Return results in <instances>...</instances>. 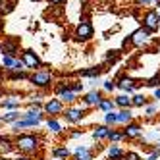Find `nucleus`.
<instances>
[{
    "label": "nucleus",
    "mask_w": 160,
    "mask_h": 160,
    "mask_svg": "<svg viewBox=\"0 0 160 160\" xmlns=\"http://www.w3.org/2000/svg\"><path fill=\"white\" fill-rule=\"evenodd\" d=\"M152 95H154V98H160V87L154 89V93H152Z\"/></svg>",
    "instance_id": "obj_42"
},
{
    "label": "nucleus",
    "mask_w": 160,
    "mask_h": 160,
    "mask_svg": "<svg viewBox=\"0 0 160 160\" xmlns=\"http://www.w3.org/2000/svg\"><path fill=\"white\" fill-rule=\"evenodd\" d=\"M12 160H31L29 156H18V158H12Z\"/></svg>",
    "instance_id": "obj_43"
},
{
    "label": "nucleus",
    "mask_w": 160,
    "mask_h": 160,
    "mask_svg": "<svg viewBox=\"0 0 160 160\" xmlns=\"http://www.w3.org/2000/svg\"><path fill=\"white\" fill-rule=\"evenodd\" d=\"M4 29V21H2V18H0V31Z\"/></svg>",
    "instance_id": "obj_45"
},
{
    "label": "nucleus",
    "mask_w": 160,
    "mask_h": 160,
    "mask_svg": "<svg viewBox=\"0 0 160 160\" xmlns=\"http://www.w3.org/2000/svg\"><path fill=\"white\" fill-rule=\"evenodd\" d=\"M104 123L110 125V128H114V125L118 123V112H106L104 114Z\"/></svg>",
    "instance_id": "obj_29"
},
{
    "label": "nucleus",
    "mask_w": 160,
    "mask_h": 160,
    "mask_svg": "<svg viewBox=\"0 0 160 160\" xmlns=\"http://www.w3.org/2000/svg\"><path fill=\"white\" fill-rule=\"evenodd\" d=\"M156 104H151V106H147V110H145V116H148V118H151V116H154V114H156Z\"/></svg>",
    "instance_id": "obj_37"
},
{
    "label": "nucleus",
    "mask_w": 160,
    "mask_h": 160,
    "mask_svg": "<svg viewBox=\"0 0 160 160\" xmlns=\"http://www.w3.org/2000/svg\"><path fill=\"white\" fill-rule=\"evenodd\" d=\"M102 73V68H87V70L79 72V77H91V79H97Z\"/></svg>",
    "instance_id": "obj_22"
},
{
    "label": "nucleus",
    "mask_w": 160,
    "mask_h": 160,
    "mask_svg": "<svg viewBox=\"0 0 160 160\" xmlns=\"http://www.w3.org/2000/svg\"><path fill=\"white\" fill-rule=\"evenodd\" d=\"M0 123H2V118H0Z\"/></svg>",
    "instance_id": "obj_50"
},
{
    "label": "nucleus",
    "mask_w": 160,
    "mask_h": 160,
    "mask_svg": "<svg viewBox=\"0 0 160 160\" xmlns=\"http://www.w3.org/2000/svg\"><path fill=\"white\" fill-rule=\"evenodd\" d=\"M110 133V125H97V128H93V137L97 141H102V139H106Z\"/></svg>",
    "instance_id": "obj_20"
},
{
    "label": "nucleus",
    "mask_w": 160,
    "mask_h": 160,
    "mask_svg": "<svg viewBox=\"0 0 160 160\" xmlns=\"http://www.w3.org/2000/svg\"><path fill=\"white\" fill-rule=\"evenodd\" d=\"M114 102H116V106L122 110V108H131L133 106V102H131V95H128V93H122V95H118L116 98H114Z\"/></svg>",
    "instance_id": "obj_19"
},
{
    "label": "nucleus",
    "mask_w": 160,
    "mask_h": 160,
    "mask_svg": "<svg viewBox=\"0 0 160 160\" xmlns=\"http://www.w3.org/2000/svg\"><path fill=\"white\" fill-rule=\"evenodd\" d=\"M42 110H44V114H48L50 118H56L58 114H64L66 108H64V102L60 98H50L42 104Z\"/></svg>",
    "instance_id": "obj_6"
},
{
    "label": "nucleus",
    "mask_w": 160,
    "mask_h": 160,
    "mask_svg": "<svg viewBox=\"0 0 160 160\" xmlns=\"http://www.w3.org/2000/svg\"><path fill=\"white\" fill-rule=\"evenodd\" d=\"M16 148V143L12 137H8V135H0V154H8V152H12Z\"/></svg>",
    "instance_id": "obj_15"
},
{
    "label": "nucleus",
    "mask_w": 160,
    "mask_h": 160,
    "mask_svg": "<svg viewBox=\"0 0 160 160\" xmlns=\"http://www.w3.org/2000/svg\"><path fill=\"white\" fill-rule=\"evenodd\" d=\"M19 104H21V97H18V95L8 97V98H4L2 102H0V106H4V108H8V110H18Z\"/></svg>",
    "instance_id": "obj_18"
},
{
    "label": "nucleus",
    "mask_w": 160,
    "mask_h": 160,
    "mask_svg": "<svg viewBox=\"0 0 160 160\" xmlns=\"http://www.w3.org/2000/svg\"><path fill=\"white\" fill-rule=\"evenodd\" d=\"M114 108H116V102H114L112 98H104L100 102V106H98V110H102V112H114Z\"/></svg>",
    "instance_id": "obj_26"
},
{
    "label": "nucleus",
    "mask_w": 160,
    "mask_h": 160,
    "mask_svg": "<svg viewBox=\"0 0 160 160\" xmlns=\"http://www.w3.org/2000/svg\"><path fill=\"white\" fill-rule=\"evenodd\" d=\"M47 128H48V131H52V133H60V131H62V123L56 120V118H48V120H47Z\"/></svg>",
    "instance_id": "obj_25"
},
{
    "label": "nucleus",
    "mask_w": 160,
    "mask_h": 160,
    "mask_svg": "<svg viewBox=\"0 0 160 160\" xmlns=\"http://www.w3.org/2000/svg\"><path fill=\"white\" fill-rule=\"evenodd\" d=\"M25 72H27V66L23 64V60H21V58H18L16 64H14V68L8 73H25Z\"/></svg>",
    "instance_id": "obj_28"
},
{
    "label": "nucleus",
    "mask_w": 160,
    "mask_h": 160,
    "mask_svg": "<svg viewBox=\"0 0 160 160\" xmlns=\"http://www.w3.org/2000/svg\"><path fill=\"white\" fill-rule=\"evenodd\" d=\"M73 160H93V151L89 147H77L73 151Z\"/></svg>",
    "instance_id": "obj_16"
},
{
    "label": "nucleus",
    "mask_w": 160,
    "mask_h": 160,
    "mask_svg": "<svg viewBox=\"0 0 160 160\" xmlns=\"http://www.w3.org/2000/svg\"><path fill=\"white\" fill-rule=\"evenodd\" d=\"M16 151H19L23 156H29V154H35L41 147V137L35 135V133H19L16 139Z\"/></svg>",
    "instance_id": "obj_1"
},
{
    "label": "nucleus",
    "mask_w": 160,
    "mask_h": 160,
    "mask_svg": "<svg viewBox=\"0 0 160 160\" xmlns=\"http://www.w3.org/2000/svg\"><path fill=\"white\" fill-rule=\"evenodd\" d=\"M83 135V129H79V131H73L72 133V139H77V137H81Z\"/></svg>",
    "instance_id": "obj_40"
},
{
    "label": "nucleus",
    "mask_w": 160,
    "mask_h": 160,
    "mask_svg": "<svg viewBox=\"0 0 160 160\" xmlns=\"http://www.w3.org/2000/svg\"><path fill=\"white\" fill-rule=\"evenodd\" d=\"M54 160H64V158H54Z\"/></svg>",
    "instance_id": "obj_48"
},
{
    "label": "nucleus",
    "mask_w": 160,
    "mask_h": 160,
    "mask_svg": "<svg viewBox=\"0 0 160 160\" xmlns=\"http://www.w3.org/2000/svg\"><path fill=\"white\" fill-rule=\"evenodd\" d=\"M156 148H158V151H160V139L156 141Z\"/></svg>",
    "instance_id": "obj_46"
},
{
    "label": "nucleus",
    "mask_w": 160,
    "mask_h": 160,
    "mask_svg": "<svg viewBox=\"0 0 160 160\" xmlns=\"http://www.w3.org/2000/svg\"><path fill=\"white\" fill-rule=\"evenodd\" d=\"M16 60H18L16 56H2V68H4L6 72H10V70H12V68H14Z\"/></svg>",
    "instance_id": "obj_31"
},
{
    "label": "nucleus",
    "mask_w": 160,
    "mask_h": 160,
    "mask_svg": "<svg viewBox=\"0 0 160 160\" xmlns=\"http://www.w3.org/2000/svg\"><path fill=\"white\" fill-rule=\"evenodd\" d=\"M52 81H54V73L50 70H44V68H41V70L33 72L29 75V83L37 89H47L52 85Z\"/></svg>",
    "instance_id": "obj_2"
},
{
    "label": "nucleus",
    "mask_w": 160,
    "mask_h": 160,
    "mask_svg": "<svg viewBox=\"0 0 160 160\" xmlns=\"http://www.w3.org/2000/svg\"><path fill=\"white\" fill-rule=\"evenodd\" d=\"M73 37H75V41H79V42H87V41L93 39V25H91L89 19H81V21L75 25Z\"/></svg>",
    "instance_id": "obj_3"
},
{
    "label": "nucleus",
    "mask_w": 160,
    "mask_h": 160,
    "mask_svg": "<svg viewBox=\"0 0 160 160\" xmlns=\"http://www.w3.org/2000/svg\"><path fill=\"white\" fill-rule=\"evenodd\" d=\"M106 139H108V141H112V143H120V141L123 139V133H122V131H118V129H114V128H110V133H108Z\"/></svg>",
    "instance_id": "obj_30"
},
{
    "label": "nucleus",
    "mask_w": 160,
    "mask_h": 160,
    "mask_svg": "<svg viewBox=\"0 0 160 160\" xmlns=\"http://www.w3.org/2000/svg\"><path fill=\"white\" fill-rule=\"evenodd\" d=\"M48 2H50L52 6H60V4L64 2V0H48Z\"/></svg>",
    "instance_id": "obj_41"
},
{
    "label": "nucleus",
    "mask_w": 160,
    "mask_h": 160,
    "mask_svg": "<svg viewBox=\"0 0 160 160\" xmlns=\"http://www.w3.org/2000/svg\"><path fill=\"white\" fill-rule=\"evenodd\" d=\"M122 160H143V158L137 154V152L129 151V152H125V154H123V158H122Z\"/></svg>",
    "instance_id": "obj_35"
},
{
    "label": "nucleus",
    "mask_w": 160,
    "mask_h": 160,
    "mask_svg": "<svg viewBox=\"0 0 160 160\" xmlns=\"http://www.w3.org/2000/svg\"><path fill=\"white\" fill-rule=\"evenodd\" d=\"M0 160H8V158H4V156H0Z\"/></svg>",
    "instance_id": "obj_47"
},
{
    "label": "nucleus",
    "mask_w": 160,
    "mask_h": 160,
    "mask_svg": "<svg viewBox=\"0 0 160 160\" xmlns=\"http://www.w3.org/2000/svg\"><path fill=\"white\" fill-rule=\"evenodd\" d=\"M85 116V106H70L64 110V118L70 123H79Z\"/></svg>",
    "instance_id": "obj_9"
},
{
    "label": "nucleus",
    "mask_w": 160,
    "mask_h": 160,
    "mask_svg": "<svg viewBox=\"0 0 160 160\" xmlns=\"http://www.w3.org/2000/svg\"><path fill=\"white\" fill-rule=\"evenodd\" d=\"M14 10V2H8V0H0V16L2 14H8Z\"/></svg>",
    "instance_id": "obj_32"
},
{
    "label": "nucleus",
    "mask_w": 160,
    "mask_h": 160,
    "mask_svg": "<svg viewBox=\"0 0 160 160\" xmlns=\"http://www.w3.org/2000/svg\"><path fill=\"white\" fill-rule=\"evenodd\" d=\"M118 89L120 91H123V93H128V95H131L133 93V89H137L141 83L139 81H135V79H131V77H128V75H122V77H118Z\"/></svg>",
    "instance_id": "obj_12"
},
{
    "label": "nucleus",
    "mask_w": 160,
    "mask_h": 160,
    "mask_svg": "<svg viewBox=\"0 0 160 160\" xmlns=\"http://www.w3.org/2000/svg\"><path fill=\"white\" fill-rule=\"evenodd\" d=\"M106 154H108V158H110V160H122L125 152H123V148H122L118 143H112V145L108 147Z\"/></svg>",
    "instance_id": "obj_17"
},
{
    "label": "nucleus",
    "mask_w": 160,
    "mask_h": 160,
    "mask_svg": "<svg viewBox=\"0 0 160 160\" xmlns=\"http://www.w3.org/2000/svg\"><path fill=\"white\" fill-rule=\"evenodd\" d=\"M0 83H4V72L0 70Z\"/></svg>",
    "instance_id": "obj_44"
},
{
    "label": "nucleus",
    "mask_w": 160,
    "mask_h": 160,
    "mask_svg": "<svg viewBox=\"0 0 160 160\" xmlns=\"http://www.w3.org/2000/svg\"><path fill=\"white\" fill-rule=\"evenodd\" d=\"M131 122H133V114H131V110H129V108H122V110L118 112V123L128 125V123H131Z\"/></svg>",
    "instance_id": "obj_21"
},
{
    "label": "nucleus",
    "mask_w": 160,
    "mask_h": 160,
    "mask_svg": "<svg viewBox=\"0 0 160 160\" xmlns=\"http://www.w3.org/2000/svg\"><path fill=\"white\" fill-rule=\"evenodd\" d=\"M70 154H72V151H70L68 147H58V148H54V151H52V156H54V158H64V160H66Z\"/></svg>",
    "instance_id": "obj_27"
},
{
    "label": "nucleus",
    "mask_w": 160,
    "mask_h": 160,
    "mask_svg": "<svg viewBox=\"0 0 160 160\" xmlns=\"http://www.w3.org/2000/svg\"><path fill=\"white\" fill-rule=\"evenodd\" d=\"M102 100H104V98H102V95L98 93V91H95V89H93V91H89V93L83 97V106H85V108H89V106L98 108Z\"/></svg>",
    "instance_id": "obj_13"
},
{
    "label": "nucleus",
    "mask_w": 160,
    "mask_h": 160,
    "mask_svg": "<svg viewBox=\"0 0 160 160\" xmlns=\"http://www.w3.org/2000/svg\"><path fill=\"white\" fill-rule=\"evenodd\" d=\"M123 139H139V137L143 135V125L141 123H128V125H123Z\"/></svg>",
    "instance_id": "obj_11"
},
{
    "label": "nucleus",
    "mask_w": 160,
    "mask_h": 160,
    "mask_svg": "<svg viewBox=\"0 0 160 160\" xmlns=\"http://www.w3.org/2000/svg\"><path fill=\"white\" fill-rule=\"evenodd\" d=\"M143 27L148 29L151 33L158 31V27H160V14L156 12V10H148V12L145 14V18H143Z\"/></svg>",
    "instance_id": "obj_7"
},
{
    "label": "nucleus",
    "mask_w": 160,
    "mask_h": 160,
    "mask_svg": "<svg viewBox=\"0 0 160 160\" xmlns=\"http://www.w3.org/2000/svg\"><path fill=\"white\" fill-rule=\"evenodd\" d=\"M156 2H160V0H156Z\"/></svg>",
    "instance_id": "obj_52"
},
{
    "label": "nucleus",
    "mask_w": 160,
    "mask_h": 160,
    "mask_svg": "<svg viewBox=\"0 0 160 160\" xmlns=\"http://www.w3.org/2000/svg\"><path fill=\"white\" fill-rule=\"evenodd\" d=\"M37 125H41V120H25V118H19L18 122L12 123V129L16 133H19L21 129H27V128H37Z\"/></svg>",
    "instance_id": "obj_14"
},
{
    "label": "nucleus",
    "mask_w": 160,
    "mask_h": 160,
    "mask_svg": "<svg viewBox=\"0 0 160 160\" xmlns=\"http://www.w3.org/2000/svg\"><path fill=\"white\" fill-rule=\"evenodd\" d=\"M33 2H41V0H33Z\"/></svg>",
    "instance_id": "obj_49"
},
{
    "label": "nucleus",
    "mask_w": 160,
    "mask_h": 160,
    "mask_svg": "<svg viewBox=\"0 0 160 160\" xmlns=\"http://www.w3.org/2000/svg\"><path fill=\"white\" fill-rule=\"evenodd\" d=\"M0 52H2V56H18V52H19L18 39H4V41H0Z\"/></svg>",
    "instance_id": "obj_10"
},
{
    "label": "nucleus",
    "mask_w": 160,
    "mask_h": 160,
    "mask_svg": "<svg viewBox=\"0 0 160 160\" xmlns=\"http://www.w3.org/2000/svg\"><path fill=\"white\" fill-rule=\"evenodd\" d=\"M137 4H139V6H151L152 0H137Z\"/></svg>",
    "instance_id": "obj_39"
},
{
    "label": "nucleus",
    "mask_w": 160,
    "mask_h": 160,
    "mask_svg": "<svg viewBox=\"0 0 160 160\" xmlns=\"http://www.w3.org/2000/svg\"><path fill=\"white\" fill-rule=\"evenodd\" d=\"M56 95H58V98L64 102V104H73L77 100V93H73V91L68 87V83H62V85L56 87Z\"/></svg>",
    "instance_id": "obj_8"
},
{
    "label": "nucleus",
    "mask_w": 160,
    "mask_h": 160,
    "mask_svg": "<svg viewBox=\"0 0 160 160\" xmlns=\"http://www.w3.org/2000/svg\"><path fill=\"white\" fill-rule=\"evenodd\" d=\"M160 158V151H158V148H156V151H152L151 154H148V160H158Z\"/></svg>",
    "instance_id": "obj_38"
},
{
    "label": "nucleus",
    "mask_w": 160,
    "mask_h": 160,
    "mask_svg": "<svg viewBox=\"0 0 160 160\" xmlns=\"http://www.w3.org/2000/svg\"><path fill=\"white\" fill-rule=\"evenodd\" d=\"M2 122L4 123H14V122H18L19 118H21V114L18 112V110H10V112H6V114H2Z\"/></svg>",
    "instance_id": "obj_23"
},
{
    "label": "nucleus",
    "mask_w": 160,
    "mask_h": 160,
    "mask_svg": "<svg viewBox=\"0 0 160 160\" xmlns=\"http://www.w3.org/2000/svg\"><path fill=\"white\" fill-rule=\"evenodd\" d=\"M68 87H70L73 93H81L83 91V83L81 81H72V83H68Z\"/></svg>",
    "instance_id": "obj_34"
},
{
    "label": "nucleus",
    "mask_w": 160,
    "mask_h": 160,
    "mask_svg": "<svg viewBox=\"0 0 160 160\" xmlns=\"http://www.w3.org/2000/svg\"><path fill=\"white\" fill-rule=\"evenodd\" d=\"M158 14H160V8H158Z\"/></svg>",
    "instance_id": "obj_51"
},
{
    "label": "nucleus",
    "mask_w": 160,
    "mask_h": 160,
    "mask_svg": "<svg viewBox=\"0 0 160 160\" xmlns=\"http://www.w3.org/2000/svg\"><path fill=\"white\" fill-rule=\"evenodd\" d=\"M19 58L23 60V64L27 66V70H33V72H37V70H41V68H42V60H41V56H39L35 50H31V48L23 50V52H21V56H19Z\"/></svg>",
    "instance_id": "obj_5"
},
{
    "label": "nucleus",
    "mask_w": 160,
    "mask_h": 160,
    "mask_svg": "<svg viewBox=\"0 0 160 160\" xmlns=\"http://www.w3.org/2000/svg\"><path fill=\"white\" fill-rule=\"evenodd\" d=\"M145 85H147V87H154V89H156V87L160 85V77L156 75V77H152V79H148V81H147Z\"/></svg>",
    "instance_id": "obj_36"
},
{
    "label": "nucleus",
    "mask_w": 160,
    "mask_h": 160,
    "mask_svg": "<svg viewBox=\"0 0 160 160\" xmlns=\"http://www.w3.org/2000/svg\"><path fill=\"white\" fill-rule=\"evenodd\" d=\"M131 102H133L135 108H143V106H147V97L143 93H137V95L131 97Z\"/></svg>",
    "instance_id": "obj_24"
},
{
    "label": "nucleus",
    "mask_w": 160,
    "mask_h": 160,
    "mask_svg": "<svg viewBox=\"0 0 160 160\" xmlns=\"http://www.w3.org/2000/svg\"><path fill=\"white\" fill-rule=\"evenodd\" d=\"M151 35H152V33L148 31V29L139 27V29H135V31L131 33L129 42L133 44V47H137V48H143V47H147V44L151 42Z\"/></svg>",
    "instance_id": "obj_4"
},
{
    "label": "nucleus",
    "mask_w": 160,
    "mask_h": 160,
    "mask_svg": "<svg viewBox=\"0 0 160 160\" xmlns=\"http://www.w3.org/2000/svg\"><path fill=\"white\" fill-rule=\"evenodd\" d=\"M102 89H104L106 93H112V91H116V89H118V83H116V81H112V79H108V81L102 83Z\"/></svg>",
    "instance_id": "obj_33"
}]
</instances>
